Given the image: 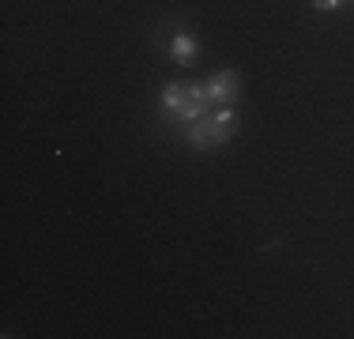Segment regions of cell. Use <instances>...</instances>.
Listing matches in <instances>:
<instances>
[{
  "instance_id": "obj_1",
  "label": "cell",
  "mask_w": 354,
  "mask_h": 339,
  "mask_svg": "<svg viewBox=\"0 0 354 339\" xmlns=\"http://www.w3.org/2000/svg\"><path fill=\"white\" fill-rule=\"evenodd\" d=\"M207 91L204 83H166L162 87V109H170V113H177L185 125L200 121V117L207 113Z\"/></svg>"
},
{
  "instance_id": "obj_2",
  "label": "cell",
  "mask_w": 354,
  "mask_h": 339,
  "mask_svg": "<svg viewBox=\"0 0 354 339\" xmlns=\"http://www.w3.org/2000/svg\"><path fill=\"white\" fill-rule=\"evenodd\" d=\"M238 87H241V75L230 72V68H223V72H215L212 80L204 83L207 91V102H218V106H230L234 98H238Z\"/></svg>"
},
{
  "instance_id": "obj_3",
  "label": "cell",
  "mask_w": 354,
  "mask_h": 339,
  "mask_svg": "<svg viewBox=\"0 0 354 339\" xmlns=\"http://www.w3.org/2000/svg\"><path fill=\"white\" fill-rule=\"evenodd\" d=\"M207 129H212V140H215V143L234 140V132H238V113H234L230 106H223V109L212 117V121H207Z\"/></svg>"
},
{
  "instance_id": "obj_4",
  "label": "cell",
  "mask_w": 354,
  "mask_h": 339,
  "mask_svg": "<svg viewBox=\"0 0 354 339\" xmlns=\"http://www.w3.org/2000/svg\"><path fill=\"white\" fill-rule=\"evenodd\" d=\"M196 53H200V42L192 38L189 30H177L170 38V57L177 64H192V61H196Z\"/></svg>"
},
{
  "instance_id": "obj_5",
  "label": "cell",
  "mask_w": 354,
  "mask_h": 339,
  "mask_svg": "<svg viewBox=\"0 0 354 339\" xmlns=\"http://www.w3.org/2000/svg\"><path fill=\"white\" fill-rule=\"evenodd\" d=\"M185 136H189V143H192L196 151H212V147H215L212 129H207L204 117H200V121H192V125H185Z\"/></svg>"
},
{
  "instance_id": "obj_6",
  "label": "cell",
  "mask_w": 354,
  "mask_h": 339,
  "mask_svg": "<svg viewBox=\"0 0 354 339\" xmlns=\"http://www.w3.org/2000/svg\"><path fill=\"white\" fill-rule=\"evenodd\" d=\"M347 0H313V8L317 12H335V8H343Z\"/></svg>"
}]
</instances>
